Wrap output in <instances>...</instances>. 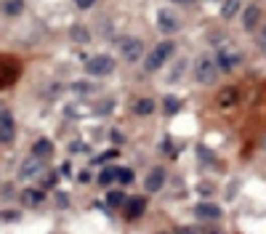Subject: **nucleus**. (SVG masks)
Here are the masks:
<instances>
[{"mask_svg":"<svg viewBox=\"0 0 266 234\" xmlns=\"http://www.w3.org/2000/svg\"><path fill=\"white\" fill-rule=\"evenodd\" d=\"M176 51V43L173 40H163V43H157L155 48H152L147 56H144V69L147 72H160L165 67V61L173 56Z\"/></svg>","mask_w":266,"mask_h":234,"instance_id":"nucleus-1","label":"nucleus"},{"mask_svg":"<svg viewBox=\"0 0 266 234\" xmlns=\"http://www.w3.org/2000/svg\"><path fill=\"white\" fill-rule=\"evenodd\" d=\"M218 74H221V69H218V64L213 56H197V61H194V80L200 83V86H213V83L218 80Z\"/></svg>","mask_w":266,"mask_h":234,"instance_id":"nucleus-2","label":"nucleus"},{"mask_svg":"<svg viewBox=\"0 0 266 234\" xmlns=\"http://www.w3.org/2000/svg\"><path fill=\"white\" fill-rule=\"evenodd\" d=\"M117 51H120V56L125 59L128 64H136L139 59H144V43L139 40V37H117Z\"/></svg>","mask_w":266,"mask_h":234,"instance_id":"nucleus-3","label":"nucleus"},{"mask_svg":"<svg viewBox=\"0 0 266 234\" xmlns=\"http://www.w3.org/2000/svg\"><path fill=\"white\" fill-rule=\"evenodd\" d=\"M115 59L107 53H99V56H93V59L85 61V74H91V77H107V74L115 72Z\"/></svg>","mask_w":266,"mask_h":234,"instance_id":"nucleus-4","label":"nucleus"},{"mask_svg":"<svg viewBox=\"0 0 266 234\" xmlns=\"http://www.w3.org/2000/svg\"><path fill=\"white\" fill-rule=\"evenodd\" d=\"M16 141V120L11 109H0V146H11Z\"/></svg>","mask_w":266,"mask_h":234,"instance_id":"nucleus-5","label":"nucleus"},{"mask_svg":"<svg viewBox=\"0 0 266 234\" xmlns=\"http://www.w3.org/2000/svg\"><path fill=\"white\" fill-rule=\"evenodd\" d=\"M242 59H245L242 51H237V48H218V53H216V64L224 72H232L234 67H240Z\"/></svg>","mask_w":266,"mask_h":234,"instance_id":"nucleus-6","label":"nucleus"},{"mask_svg":"<svg viewBox=\"0 0 266 234\" xmlns=\"http://www.w3.org/2000/svg\"><path fill=\"white\" fill-rule=\"evenodd\" d=\"M157 27H160V32L173 35V32H178L181 22H178L176 11H170V8H160V11H157Z\"/></svg>","mask_w":266,"mask_h":234,"instance_id":"nucleus-7","label":"nucleus"},{"mask_svg":"<svg viewBox=\"0 0 266 234\" xmlns=\"http://www.w3.org/2000/svg\"><path fill=\"white\" fill-rule=\"evenodd\" d=\"M194 216L203 221V223H216V221L224 218V210L218 208L216 202H200L197 208H194Z\"/></svg>","mask_w":266,"mask_h":234,"instance_id":"nucleus-8","label":"nucleus"},{"mask_svg":"<svg viewBox=\"0 0 266 234\" xmlns=\"http://www.w3.org/2000/svg\"><path fill=\"white\" fill-rule=\"evenodd\" d=\"M163 186H165V171H163V168H152L149 176L144 179V189L149 194H155V192L163 189Z\"/></svg>","mask_w":266,"mask_h":234,"instance_id":"nucleus-9","label":"nucleus"},{"mask_svg":"<svg viewBox=\"0 0 266 234\" xmlns=\"http://www.w3.org/2000/svg\"><path fill=\"white\" fill-rule=\"evenodd\" d=\"M240 19H242V27H245V30L253 32L255 27H258V22H261V8H258V6H245L242 14H240Z\"/></svg>","mask_w":266,"mask_h":234,"instance_id":"nucleus-10","label":"nucleus"},{"mask_svg":"<svg viewBox=\"0 0 266 234\" xmlns=\"http://www.w3.org/2000/svg\"><path fill=\"white\" fill-rule=\"evenodd\" d=\"M40 171H43V160H37V157L30 154V157L22 163V168H19V176H22L24 181H30V179H35Z\"/></svg>","mask_w":266,"mask_h":234,"instance_id":"nucleus-11","label":"nucleus"},{"mask_svg":"<svg viewBox=\"0 0 266 234\" xmlns=\"http://www.w3.org/2000/svg\"><path fill=\"white\" fill-rule=\"evenodd\" d=\"M53 141L51 138H37V141L32 144V157H37V160H48V157H53Z\"/></svg>","mask_w":266,"mask_h":234,"instance_id":"nucleus-12","label":"nucleus"},{"mask_svg":"<svg viewBox=\"0 0 266 234\" xmlns=\"http://www.w3.org/2000/svg\"><path fill=\"white\" fill-rule=\"evenodd\" d=\"M242 14V0H224V6H221V19L224 22H232L234 16H240Z\"/></svg>","mask_w":266,"mask_h":234,"instance_id":"nucleus-13","label":"nucleus"},{"mask_svg":"<svg viewBox=\"0 0 266 234\" xmlns=\"http://www.w3.org/2000/svg\"><path fill=\"white\" fill-rule=\"evenodd\" d=\"M237 93H240L237 88H224L221 93H218V99H216L218 107H221V109H232L237 101H240V96H237Z\"/></svg>","mask_w":266,"mask_h":234,"instance_id":"nucleus-14","label":"nucleus"},{"mask_svg":"<svg viewBox=\"0 0 266 234\" xmlns=\"http://www.w3.org/2000/svg\"><path fill=\"white\" fill-rule=\"evenodd\" d=\"M144 210H147V200L144 197H133V200L125 202V216L128 218H139Z\"/></svg>","mask_w":266,"mask_h":234,"instance_id":"nucleus-15","label":"nucleus"},{"mask_svg":"<svg viewBox=\"0 0 266 234\" xmlns=\"http://www.w3.org/2000/svg\"><path fill=\"white\" fill-rule=\"evenodd\" d=\"M155 109H157V104H155V101H152V99H147V96H144V99H136V101H133V112H136L139 117H149Z\"/></svg>","mask_w":266,"mask_h":234,"instance_id":"nucleus-16","label":"nucleus"},{"mask_svg":"<svg viewBox=\"0 0 266 234\" xmlns=\"http://www.w3.org/2000/svg\"><path fill=\"white\" fill-rule=\"evenodd\" d=\"M43 197H45V194L40 189H24L22 192V205H24V208H37V205L43 202Z\"/></svg>","mask_w":266,"mask_h":234,"instance_id":"nucleus-17","label":"nucleus"},{"mask_svg":"<svg viewBox=\"0 0 266 234\" xmlns=\"http://www.w3.org/2000/svg\"><path fill=\"white\" fill-rule=\"evenodd\" d=\"M8 19H16L24 14V0H3V8H0Z\"/></svg>","mask_w":266,"mask_h":234,"instance_id":"nucleus-18","label":"nucleus"},{"mask_svg":"<svg viewBox=\"0 0 266 234\" xmlns=\"http://www.w3.org/2000/svg\"><path fill=\"white\" fill-rule=\"evenodd\" d=\"M112 181H117V168H104L99 173V179H96L99 186H109Z\"/></svg>","mask_w":266,"mask_h":234,"instance_id":"nucleus-19","label":"nucleus"},{"mask_svg":"<svg viewBox=\"0 0 266 234\" xmlns=\"http://www.w3.org/2000/svg\"><path fill=\"white\" fill-rule=\"evenodd\" d=\"M163 109H165V115H176V112L181 109V99L165 96V99H163Z\"/></svg>","mask_w":266,"mask_h":234,"instance_id":"nucleus-20","label":"nucleus"},{"mask_svg":"<svg viewBox=\"0 0 266 234\" xmlns=\"http://www.w3.org/2000/svg\"><path fill=\"white\" fill-rule=\"evenodd\" d=\"M107 205L109 208H122V205H125V194L122 192H109L107 194Z\"/></svg>","mask_w":266,"mask_h":234,"instance_id":"nucleus-21","label":"nucleus"},{"mask_svg":"<svg viewBox=\"0 0 266 234\" xmlns=\"http://www.w3.org/2000/svg\"><path fill=\"white\" fill-rule=\"evenodd\" d=\"M72 40H78V43H88L91 40V35H88V30L85 27H72Z\"/></svg>","mask_w":266,"mask_h":234,"instance_id":"nucleus-22","label":"nucleus"},{"mask_svg":"<svg viewBox=\"0 0 266 234\" xmlns=\"http://www.w3.org/2000/svg\"><path fill=\"white\" fill-rule=\"evenodd\" d=\"M133 179H136V176H133V171H130V168H117V181L120 184H133Z\"/></svg>","mask_w":266,"mask_h":234,"instance_id":"nucleus-23","label":"nucleus"},{"mask_svg":"<svg viewBox=\"0 0 266 234\" xmlns=\"http://www.w3.org/2000/svg\"><path fill=\"white\" fill-rule=\"evenodd\" d=\"M115 157H117V149H109V152H104V154H99V157H96V160H93V163H96V165H104V163L115 160Z\"/></svg>","mask_w":266,"mask_h":234,"instance_id":"nucleus-24","label":"nucleus"},{"mask_svg":"<svg viewBox=\"0 0 266 234\" xmlns=\"http://www.w3.org/2000/svg\"><path fill=\"white\" fill-rule=\"evenodd\" d=\"M200 234H224V229L218 226V223H205V226L200 229Z\"/></svg>","mask_w":266,"mask_h":234,"instance_id":"nucleus-25","label":"nucleus"},{"mask_svg":"<svg viewBox=\"0 0 266 234\" xmlns=\"http://www.w3.org/2000/svg\"><path fill=\"white\" fill-rule=\"evenodd\" d=\"M181 72H184V61H178L176 67H173V72H170V77H168V80H170V83H176V80H178V74H181Z\"/></svg>","mask_w":266,"mask_h":234,"instance_id":"nucleus-26","label":"nucleus"},{"mask_svg":"<svg viewBox=\"0 0 266 234\" xmlns=\"http://www.w3.org/2000/svg\"><path fill=\"white\" fill-rule=\"evenodd\" d=\"M75 6H78L80 11H88L91 6H96V0H75Z\"/></svg>","mask_w":266,"mask_h":234,"instance_id":"nucleus-27","label":"nucleus"},{"mask_svg":"<svg viewBox=\"0 0 266 234\" xmlns=\"http://www.w3.org/2000/svg\"><path fill=\"white\" fill-rule=\"evenodd\" d=\"M176 234H200V229H194V226H178Z\"/></svg>","mask_w":266,"mask_h":234,"instance_id":"nucleus-28","label":"nucleus"},{"mask_svg":"<svg viewBox=\"0 0 266 234\" xmlns=\"http://www.w3.org/2000/svg\"><path fill=\"white\" fill-rule=\"evenodd\" d=\"M258 48H261V51H266V27L258 32Z\"/></svg>","mask_w":266,"mask_h":234,"instance_id":"nucleus-29","label":"nucleus"},{"mask_svg":"<svg viewBox=\"0 0 266 234\" xmlns=\"http://www.w3.org/2000/svg\"><path fill=\"white\" fill-rule=\"evenodd\" d=\"M43 186H45V189H51V186H56V176H45Z\"/></svg>","mask_w":266,"mask_h":234,"instance_id":"nucleus-30","label":"nucleus"},{"mask_svg":"<svg viewBox=\"0 0 266 234\" xmlns=\"http://www.w3.org/2000/svg\"><path fill=\"white\" fill-rule=\"evenodd\" d=\"M170 3H178V6H192L194 0H170Z\"/></svg>","mask_w":266,"mask_h":234,"instance_id":"nucleus-31","label":"nucleus"},{"mask_svg":"<svg viewBox=\"0 0 266 234\" xmlns=\"http://www.w3.org/2000/svg\"><path fill=\"white\" fill-rule=\"evenodd\" d=\"M56 200H59V208H66V197H64V194H59Z\"/></svg>","mask_w":266,"mask_h":234,"instance_id":"nucleus-32","label":"nucleus"}]
</instances>
